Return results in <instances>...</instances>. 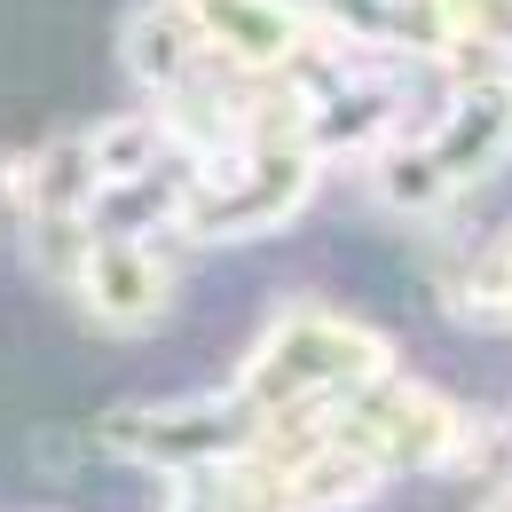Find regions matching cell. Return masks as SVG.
I'll list each match as a JSON object with an SVG mask.
<instances>
[{
    "instance_id": "1",
    "label": "cell",
    "mask_w": 512,
    "mask_h": 512,
    "mask_svg": "<svg viewBox=\"0 0 512 512\" xmlns=\"http://www.w3.org/2000/svg\"><path fill=\"white\" fill-rule=\"evenodd\" d=\"M394 371V347H386L371 323H355L347 308H284V316L268 323L253 339V355H245V371H237V402L260 418V434L276 426V418H292V410H316V402H339V394H355L363 379H379Z\"/></svg>"
}]
</instances>
